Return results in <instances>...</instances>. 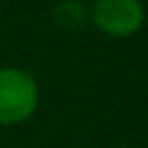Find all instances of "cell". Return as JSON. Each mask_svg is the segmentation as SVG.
Masks as SVG:
<instances>
[{
  "instance_id": "6da1fadb",
  "label": "cell",
  "mask_w": 148,
  "mask_h": 148,
  "mask_svg": "<svg viewBox=\"0 0 148 148\" xmlns=\"http://www.w3.org/2000/svg\"><path fill=\"white\" fill-rule=\"evenodd\" d=\"M39 104L35 76L21 67H0V127L28 120Z\"/></svg>"
},
{
  "instance_id": "7a4b0ae2",
  "label": "cell",
  "mask_w": 148,
  "mask_h": 148,
  "mask_svg": "<svg viewBox=\"0 0 148 148\" xmlns=\"http://www.w3.org/2000/svg\"><path fill=\"white\" fill-rule=\"evenodd\" d=\"M90 18L104 35L130 37L143 25L146 14L139 0H95Z\"/></svg>"
},
{
  "instance_id": "3957f363",
  "label": "cell",
  "mask_w": 148,
  "mask_h": 148,
  "mask_svg": "<svg viewBox=\"0 0 148 148\" xmlns=\"http://www.w3.org/2000/svg\"><path fill=\"white\" fill-rule=\"evenodd\" d=\"M90 12L81 0H62L53 7V21L56 25L65 28V30H79L86 25Z\"/></svg>"
}]
</instances>
